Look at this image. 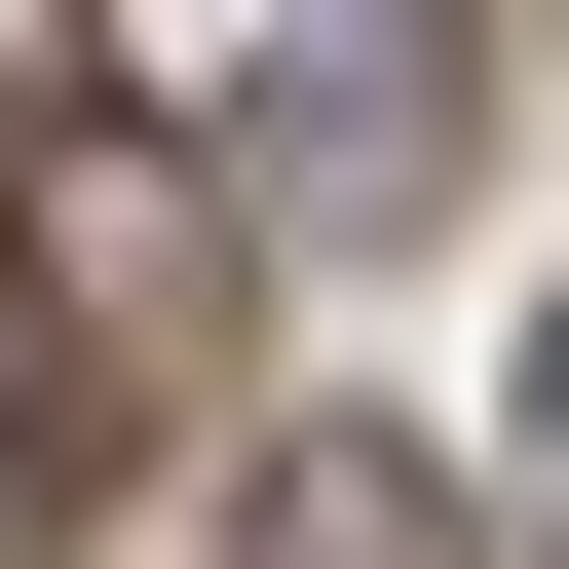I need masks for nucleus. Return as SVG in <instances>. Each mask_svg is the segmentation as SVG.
<instances>
[{
	"label": "nucleus",
	"mask_w": 569,
	"mask_h": 569,
	"mask_svg": "<svg viewBox=\"0 0 569 569\" xmlns=\"http://www.w3.org/2000/svg\"><path fill=\"white\" fill-rule=\"evenodd\" d=\"M266 190L305 228H418L456 190V0H305V39H266Z\"/></svg>",
	"instance_id": "f257e3e1"
},
{
	"label": "nucleus",
	"mask_w": 569,
	"mask_h": 569,
	"mask_svg": "<svg viewBox=\"0 0 569 569\" xmlns=\"http://www.w3.org/2000/svg\"><path fill=\"white\" fill-rule=\"evenodd\" d=\"M266 569H456V493H418V456H380V418H342V456H305V493H266Z\"/></svg>",
	"instance_id": "f03ea898"
},
{
	"label": "nucleus",
	"mask_w": 569,
	"mask_h": 569,
	"mask_svg": "<svg viewBox=\"0 0 569 569\" xmlns=\"http://www.w3.org/2000/svg\"><path fill=\"white\" fill-rule=\"evenodd\" d=\"M0 531H39V418H0Z\"/></svg>",
	"instance_id": "7ed1b4c3"
}]
</instances>
